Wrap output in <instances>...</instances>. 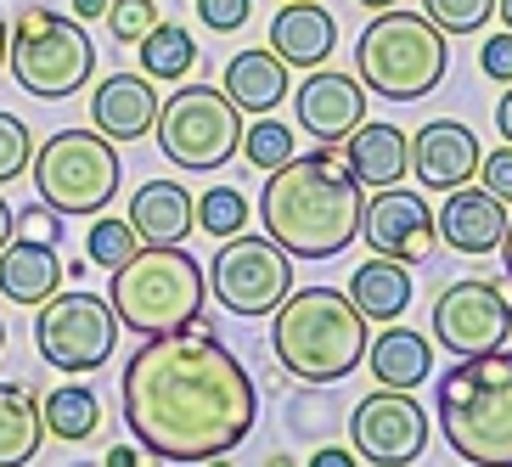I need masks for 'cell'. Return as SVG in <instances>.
<instances>
[{"label":"cell","mask_w":512,"mask_h":467,"mask_svg":"<svg viewBox=\"0 0 512 467\" xmlns=\"http://www.w3.org/2000/svg\"><path fill=\"white\" fill-rule=\"evenodd\" d=\"M124 428L152 462H209L237 451L259 422V389L248 366L209 327L141 338L119 377Z\"/></svg>","instance_id":"1"},{"label":"cell","mask_w":512,"mask_h":467,"mask_svg":"<svg viewBox=\"0 0 512 467\" xmlns=\"http://www.w3.org/2000/svg\"><path fill=\"white\" fill-rule=\"evenodd\" d=\"M361 209V186L344 169L338 147H316L304 158L293 152L265 175V192H259L265 237L293 259H338L361 237Z\"/></svg>","instance_id":"2"},{"label":"cell","mask_w":512,"mask_h":467,"mask_svg":"<svg viewBox=\"0 0 512 467\" xmlns=\"http://www.w3.org/2000/svg\"><path fill=\"white\" fill-rule=\"evenodd\" d=\"M372 321L338 287H299L271 310V349L299 383H338L366 361Z\"/></svg>","instance_id":"3"},{"label":"cell","mask_w":512,"mask_h":467,"mask_svg":"<svg viewBox=\"0 0 512 467\" xmlns=\"http://www.w3.org/2000/svg\"><path fill=\"white\" fill-rule=\"evenodd\" d=\"M439 434L473 467H512V355H467L434 389Z\"/></svg>","instance_id":"4"},{"label":"cell","mask_w":512,"mask_h":467,"mask_svg":"<svg viewBox=\"0 0 512 467\" xmlns=\"http://www.w3.org/2000/svg\"><path fill=\"white\" fill-rule=\"evenodd\" d=\"M203 293H209V276L186 254V242H141L124 265H113V282H107L113 316L136 338H164V332L192 327Z\"/></svg>","instance_id":"5"},{"label":"cell","mask_w":512,"mask_h":467,"mask_svg":"<svg viewBox=\"0 0 512 467\" xmlns=\"http://www.w3.org/2000/svg\"><path fill=\"white\" fill-rule=\"evenodd\" d=\"M355 74L366 91L389 96V102H422L439 91V79L451 74V40L434 29L422 12H377L355 40Z\"/></svg>","instance_id":"6"},{"label":"cell","mask_w":512,"mask_h":467,"mask_svg":"<svg viewBox=\"0 0 512 467\" xmlns=\"http://www.w3.org/2000/svg\"><path fill=\"white\" fill-rule=\"evenodd\" d=\"M6 68L29 96L40 102H62L91 85L96 74V46L91 29L79 23L74 12H57V6H23L12 23V46H6Z\"/></svg>","instance_id":"7"},{"label":"cell","mask_w":512,"mask_h":467,"mask_svg":"<svg viewBox=\"0 0 512 467\" xmlns=\"http://www.w3.org/2000/svg\"><path fill=\"white\" fill-rule=\"evenodd\" d=\"M34 192L51 214H96L119 197V152L113 141L96 130H57L46 136V147H34L29 158Z\"/></svg>","instance_id":"8"},{"label":"cell","mask_w":512,"mask_h":467,"mask_svg":"<svg viewBox=\"0 0 512 467\" xmlns=\"http://www.w3.org/2000/svg\"><path fill=\"white\" fill-rule=\"evenodd\" d=\"M152 130H158V147H164L169 164L197 169V175L220 169L242 147V113L231 107V96L220 85H181L158 107Z\"/></svg>","instance_id":"9"},{"label":"cell","mask_w":512,"mask_h":467,"mask_svg":"<svg viewBox=\"0 0 512 467\" xmlns=\"http://www.w3.org/2000/svg\"><path fill=\"white\" fill-rule=\"evenodd\" d=\"M119 344V316L107 293H51L34 304V349L57 372H96Z\"/></svg>","instance_id":"10"},{"label":"cell","mask_w":512,"mask_h":467,"mask_svg":"<svg viewBox=\"0 0 512 467\" xmlns=\"http://www.w3.org/2000/svg\"><path fill=\"white\" fill-rule=\"evenodd\" d=\"M209 293L231 316H271L293 293V254H282L271 237H226L209 265Z\"/></svg>","instance_id":"11"},{"label":"cell","mask_w":512,"mask_h":467,"mask_svg":"<svg viewBox=\"0 0 512 467\" xmlns=\"http://www.w3.org/2000/svg\"><path fill=\"white\" fill-rule=\"evenodd\" d=\"M507 332H512V299L496 282H479V276L445 282V293L434 299V344L451 349L456 361L501 349Z\"/></svg>","instance_id":"12"},{"label":"cell","mask_w":512,"mask_h":467,"mask_svg":"<svg viewBox=\"0 0 512 467\" xmlns=\"http://www.w3.org/2000/svg\"><path fill=\"white\" fill-rule=\"evenodd\" d=\"M349 451L377 467H411L428 451V411L411 389H377L349 411Z\"/></svg>","instance_id":"13"},{"label":"cell","mask_w":512,"mask_h":467,"mask_svg":"<svg viewBox=\"0 0 512 467\" xmlns=\"http://www.w3.org/2000/svg\"><path fill=\"white\" fill-rule=\"evenodd\" d=\"M361 237L377 259H400V265H422L434 254V209L417 192L383 186L361 209Z\"/></svg>","instance_id":"14"},{"label":"cell","mask_w":512,"mask_h":467,"mask_svg":"<svg viewBox=\"0 0 512 467\" xmlns=\"http://www.w3.org/2000/svg\"><path fill=\"white\" fill-rule=\"evenodd\" d=\"M293 113H299V124L316 136V147H338L349 130H361L366 124V85L355 74L310 68L304 85L293 91Z\"/></svg>","instance_id":"15"},{"label":"cell","mask_w":512,"mask_h":467,"mask_svg":"<svg viewBox=\"0 0 512 467\" xmlns=\"http://www.w3.org/2000/svg\"><path fill=\"white\" fill-rule=\"evenodd\" d=\"M479 158H484L479 136L456 119H428L411 136V169H417V181L428 192H456V186H467L479 175Z\"/></svg>","instance_id":"16"},{"label":"cell","mask_w":512,"mask_h":467,"mask_svg":"<svg viewBox=\"0 0 512 467\" xmlns=\"http://www.w3.org/2000/svg\"><path fill=\"white\" fill-rule=\"evenodd\" d=\"M434 237H445L451 254H496L507 237V203L484 186H456L434 214Z\"/></svg>","instance_id":"17"},{"label":"cell","mask_w":512,"mask_h":467,"mask_svg":"<svg viewBox=\"0 0 512 467\" xmlns=\"http://www.w3.org/2000/svg\"><path fill=\"white\" fill-rule=\"evenodd\" d=\"M158 107L164 102H158L147 74H107V79H96V91H91V130L107 136L113 147L119 141H141V136H152Z\"/></svg>","instance_id":"18"},{"label":"cell","mask_w":512,"mask_h":467,"mask_svg":"<svg viewBox=\"0 0 512 467\" xmlns=\"http://www.w3.org/2000/svg\"><path fill=\"white\" fill-rule=\"evenodd\" d=\"M338 158H344V169L355 175V186H366V192H383V186H400L411 169V141L400 124H383V119H366L361 130H349L344 141H338Z\"/></svg>","instance_id":"19"},{"label":"cell","mask_w":512,"mask_h":467,"mask_svg":"<svg viewBox=\"0 0 512 467\" xmlns=\"http://www.w3.org/2000/svg\"><path fill=\"white\" fill-rule=\"evenodd\" d=\"M332 46H338V23L321 0H287L282 12L271 17V51L287 68H327Z\"/></svg>","instance_id":"20"},{"label":"cell","mask_w":512,"mask_h":467,"mask_svg":"<svg viewBox=\"0 0 512 467\" xmlns=\"http://www.w3.org/2000/svg\"><path fill=\"white\" fill-rule=\"evenodd\" d=\"M62 287V259L51 248V237H12L0 248V299L12 304H46L51 293Z\"/></svg>","instance_id":"21"},{"label":"cell","mask_w":512,"mask_h":467,"mask_svg":"<svg viewBox=\"0 0 512 467\" xmlns=\"http://www.w3.org/2000/svg\"><path fill=\"white\" fill-rule=\"evenodd\" d=\"M124 220H130L136 242H186L197 226V203L186 197L181 181H147V186H136Z\"/></svg>","instance_id":"22"},{"label":"cell","mask_w":512,"mask_h":467,"mask_svg":"<svg viewBox=\"0 0 512 467\" xmlns=\"http://www.w3.org/2000/svg\"><path fill=\"white\" fill-rule=\"evenodd\" d=\"M220 91L231 96L242 119H259V113H276V102L287 96V62L276 57L271 46H254V51H237L226 62V85Z\"/></svg>","instance_id":"23"},{"label":"cell","mask_w":512,"mask_h":467,"mask_svg":"<svg viewBox=\"0 0 512 467\" xmlns=\"http://www.w3.org/2000/svg\"><path fill=\"white\" fill-rule=\"evenodd\" d=\"M366 366H372V377L383 389H417L434 372V344L417 338L411 327H389L366 344Z\"/></svg>","instance_id":"24"},{"label":"cell","mask_w":512,"mask_h":467,"mask_svg":"<svg viewBox=\"0 0 512 467\" xmlns=\"http://www.w3.org/2000/svg\"><path fill=\"white\" fill-rule=\"evenodd\" d=\"M46 422H40V400L23 383H0V467H29L40 456Z\"/></svg>","instance_id":"25"},{"label":"cell","mask_w":512,"mask_h":467,"mask_svg":"<svg viewBox=\"0 0 512 467\" xmlns=\"http://www.w3.org/2000/svg\"><path fill=\"white\" fill-rule=\"evenodd\" d=\"M349 299H355V310H361L366 321L406 316V304H411L406 265H400V259H366L361 271L349 276Z\"/></svg>","instance_id":"26"},{"label":"cell","mask_w":512,"mask_h":467,"mask_svg":"<svg viewBox=\"0 0 512 467\" xmlns=\"http://www.w3.org/2000/svg\"><path fill=\"white\" fill-rule=\"evenodd\" d=\"M40 422H46L51 439H91L96 428H102V400H96V389H85V383H62V389H51L46 400H40Z\"/></svg>","instance_id":"27"},{"label":"cell","mask_w":512,"mask_h":467,"mask_svg":"<svg viewBox=\"0 0 512 467\" xmlns=\"http://www.w3.org/2000/svg\"><path fill=\"white\" fill-rule=\"evenodd\" d=\"M136 51H141V74L147 79H181L197 68V46L181 23H158Z\"/></svg>","instance_id":"28"},{"label":"cell","mask_w":512,"mask_h":467,"mask_svg":"<svg viewBox=\"0 0 512 467\" xmlns=\"http://www.w3.org/2000/svg\"><path fill=\"white\" fill-rule=\"evenodd\" d=\"M237 152L254 169H265V175H271L276 164H287V158H293V130H287L282 119H271V113H259V119L242 124V147Z\"/></svg>","instance_id":"29"},{"label":"cell","mask_w":512,"mask_h":467,"mask_svg":"<svg viewBox=\"0 0 512 467\" xmlns=\"http://www.w3.org/2000/svg\"><path fill=\"white\" fill-rule=\"evenodd\" d=\"M197 226L209 231V237H237L242 226H248V203H242V192H231V186H214V192L197 197Z\"/></svg>","instance_id":"30"},{"label":"cell","mask_w":512,"mask_h":467,"mask_svg":"<svg viewBox=\"0 0 512 467\" xmlns=\"http://www.w3.org/2000/svg\"><path fill=\"white\" fill-rule=\"evenodd\" d=\"M422 17L445 34H479L496 17V0H422Z\"/></svg>","instance_id":"31"},{"label":"cell","mask_w":512,"mask_h":467,"mask_svg":"<svg viewBox=\"0 0 512 467\" xmlns=\"http://www.w3.org/2000/svg\"><path fill=\"white\" fill-rule=\"evenodd\" d=\"M158 23H164L158 0H107V29H113L119 46H141Z\"/></svg>","instance_id":"32"},{"label":"cell","mask_w":512,"mask_h":467,"mask_svg":"<svg viewBox=\"0 0 512 467\" xmlns=\"http://www.w3.org/2000/svg\"><path fill=\"white\" fill-rule=\"evenodd\" d=\"M141 242H136V231H130V220H113V214H102L91 226V237H85V254H91V265H124V259L136 254Z\"/></svg>","instance_id":"33"},{"label":"cell","mask_w":512,"mask_h":467,"mask_svg":"<svg viewBox=\"0 0 512 467\" xmlns=\"http://www.w3.org/2000/svg\"><path fill=\"white\" fill-rule=\"evenodd\" d=\"M29 158H34L29 124L17 119V113H0V186L17 181V175H29Z\"/></svg>","instance_id":"34"},{"label":"cell","mask_w":512,"mask_h":467,"mask_svg":"<svg viewBox=\"0 0 512 467\" xmlns=\"http://www.w3.org/2000/svg\"><path fill=\"white\" fill-rule=\"evenodd\" d=\"M254 12V0H197V17H203V29H220V34H237Z\"/></svg>","instance_id":"35"},{"label":"cell","mask_w":512,"mask_h":467,"mask_svg":"<svg viewBox=\"0 0 512 467\" xmlns=\"http://www.w3.org/2000/svg\"><path fill=\"white\" fill-rule=\"evenodd\" d=\"M479 181L490 197H501V203H512V147H496L479 158Z\"/></svg>","instance_id":"36"},{"label":"cell","mask_w":512,"mask_h":467,"mask_svg":"<svg viewBox=\"0 0 512 467\" xmlns=\"http://www.w3.org/2000/svg\"><path fill=\"white\" fill-rule=\"evenodd\" d=\"M479 68L496 85H512V29H496L490 40H484V51H479Z\"/></svg>","instance_id":"37"},{"label":"cell","mask_w":512,"mask_h":467,"mask_svg":"<svg viewBox=\"0 0 512 467\" xmlns=\"http://www.w3.org/2000/svg\"><path fill=\"white\" fill-rule=\"evenodd\" d=\"M310 467H355V451H344V445H321V451L310 456Z\"/></svg>","instance_id":"38"},{"label":"cell","mask_w":512,"mask_h":467,"mask_svg":"<svg viewBox=\"0 0 512 467\" xmlns=\"http://www.w3.org/2000/svg\"><path fill=\"white\" fill-rule=\"evenodd\" d=\"M496 130L507 136V147H512V85H507V96L496 102Z\"/></svg>","instance_id":"39"},{"label":"cell","mask_w":512,"mask_h":467,"mask_svg":"<svg viewBox=\"0 0 512 467\" xmlns=\"http://www.w3.org/2000/svg\"><path fill=\"white\" fill-rule=\"evenodd\" d=\"M107 467H152V462H141L130 445H113V451H107Z\"/></svg>","instance_id":"40"},{"label":"cell","mask_w":512,"mask_h":467,"mask_svg":"<svg viewBox=\"0 0 512 467\" xmlns=\"http://www.w3.org/2000/svg\"><path fill=\"white\" fill-rule=\"evenodd\" d=\"M74 17L79 23H96V17H107V0H74Z\"/></svg>","instance_id":"41"},{"label":"cell","mask_w":512,"mask_h":467,"mask_svg":"<svg viewBox=\"0 0 512 467\" xmlns=\"http://www.w3.org/2000/svg\"><path fill=\"white\" fill-rule=\"evenodd\" d=\"M12 237H17V214H12V203L0 197V248H6Z\"/></svg>","instance_id":"42"},{"label":"cell","mask_w":512,"mask_h":467,"mask_svg":"<svg viewBox=\"0 0 512 467\" xmlns=\"http://www.w3.org/2000/svg\"><path fill=\"white\" fill-rule=\"evenodd\" d=\"M501 265H507V276H512V214H507V237H501Z\"/></svg>","instance_id":"43"},{"label":"cell","mask_w":512,"mask_h":467,"mask_svg":"<svg viewBox=\"0 0 512 467\" xmlns=\"http://www.w3.org/2000/svg\"><path fill=\"white\" fill-rule=\"evenodd\" d=\"M6 46H12V23L0 17V68H6Z\"/></svg>","instance_id":"44"},{"label":"cell","mask_w":512,"mask_h":467,"mask_svg":"<svg viewBox=\"0 0 512 467\" xmlns=\"http://www.w3.org/2000/svg\"><path fill=\"white\" fill-rule=\"evenodd\" d=\"M355 6H366V12H389V6H400V0H355Z\"/></svg>","instance_id":"45"},{"label":"cell","mask_w":512,"mask_h":467,"mask_svg":"<svg viewBox=\"0 0 512 467\" xmlns=\"http://www.w3.org/2000/svg\"><path fill=\"white\" fill-rule=\"evenodd\" d=\"M496 12H501V29H512V0H496Z\"/></svg>","instance_id":"46"},{"label":"cell","mask_w":512,"mask_h":467,"mask_svg":"<svg viewBox=\"0 0 512 467\" xmlns=\"http://www.w3.org/2000/svg\"><path fill=\"white\" fill-rule=\"evenodd\" d=\"M265 467H293V462H287V456H265Z\"/></svg>","instance_id":"47"},{"label":"cell","mask_w":512,"mask_h":467,"mask_svg":"<svg viewBox=\"0 0 512 467\" xmlns=\"http://www.w3.org/2000/svg\"><path fill=\"white\" fill-rule=\"evenodd\" d=\"M209 467H231V462H220V456H209Z\"/></svg>","instance_id":"48"},{"label":"cell","mask_w":512,"mask_h":467,"mask_svg":"<svg viewBox=\"0 0 512 467\" xmlns=\"http://www.w3.org/2000/svg\"><path fill=\"white\" fill-rule=\"evenodd\" d=\"M0 349H6V327H0Z\"/></svg>","instance_id":"49"}]
</instances>
